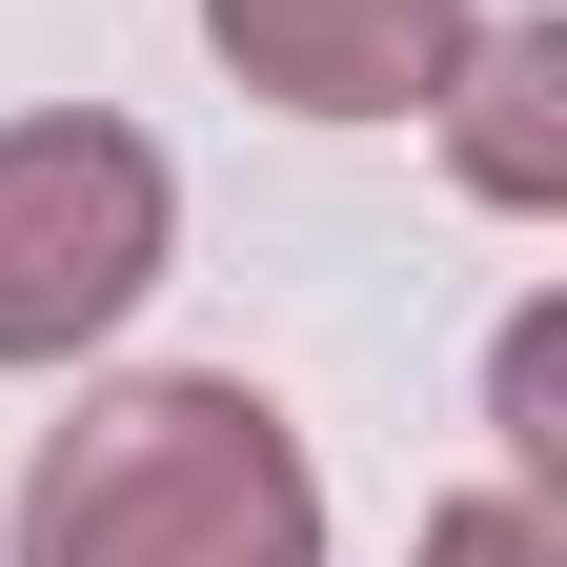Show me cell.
<instances>
[{
	"label": "cell",
	"instance_id": "8992f818",
	"mask_svg": "<svg viewBox=\"0 0 567 567\" xmlns=\"http://www.w3.org/2000/svg\"><path fill=\"white\" fill-rule=\"evenodd\" d=\"M507 466H527V486L567 466V324H547V305L507 324Z\"/></svg>",
	"mask_w": 567,
	"mask_h": 567
},
{
	"label": "cell",
	"instance_id": "5b68a950",
	"mask_svg": "<svg viewBox=\"0 0 567 567\" xmlns=\"http://www.w3.org/2000/svg\"><path fill=\"white\" fill-rule=\"evenodd\" d=\"M405 567H567V527H547V486H466V507H425Z\"/></svg>",
	"mask_w": 567,
	"mask_h": 567
},
{
	"label": "cell",
	"instance_id": "7a4b0ae2",
	"mask_svg": "<svg viewBox=\"0 0 567 567\" xmlns=\"http://www.w3.org/2000/svg\"><path fill=\"white\" fill-rule=\"evenodd\" d=\"M163 224H183V183L142 122H102V102L0 122V365H82L163 284Z\"/></svg>",
	"mask_w": 567,
	"mask_h": 567
},
{
	"label": "cell",
	"instance_id": "6da1fadb",
	"mask_svg": "<svg viewBox=\"0 0 567 567\" xmlns=\"http://www.w3.org/2000/svg\"><path fill=\"white\" fill-rule=\"evenodd\" d=\"M21 567H324L305 425H284L244 365L102 385V405L21 466Z\"/></svg>",
	"mask_w": 567,
	"mask_h": 567
},
{
	"label": "cell",
	"instance_id": "3957f363",
	"mask_svg": "<svg viewBox=\"0 0 567 567\" xmlns=\"http://www.w3.org/2000/svg\"><path fill=\"white\" fill-rule=\"evenodd\" d=\"M486 0H203V41H224V82L284 102V122H425L446 102Z\"/></svg>",
	"mask_w": 567,
	"mask_h": 567
},
{
	"label": "cell",
	"instance_id": "277c9868",
	"mask_svg": "<svg viewBox=\"0 0 567 567\" xmlns=\"http://www.w3.org/2000/svg\"><path fill=\"white\" fill-rule=\"evenodd\" d=\"M446 163H466V203H567V21H466V61H446Z\"/></svg>",
	"mask_w": 567,
	"mask_h": 567
}]
</instances>
